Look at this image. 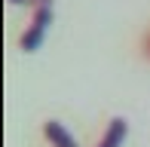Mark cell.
I'll return each instance as SVG.
<instances>
[{
    "label": "cell",
    "instance_id": "2",
    "mask_svg": "<svg viewBox=\"0 0 150 147\" xmlns=\"http://www.w3.org/2000/svg\"><path fill=\"white\" fill-rule=\"evenodd\" d=\"M43 132H46V138H49L55 147H77V141L67 135V132H64V126L55 123V119H49V123L43 126Z\"/></svg>",
    "mask_w": 150,
    "mask_h": 147
},
{
    "label": "cell",
    "instance_id": "3",
    "mask_svg": "<svg viewBox=\"0 0 150 147\" xmlns=\"http://www.w3.org/2000/svg\"><path fill=\"white\" fill-rule=\"evenodd\" d=\"M122 138H126V119H110V129H107L104 141H101L98 147H122Z\"/></svg>",
    "mask_w": 150,
    "mask_h": 147
},
{
    "label": "cell",
    "instance_id": "1",
    "mask_svg": "<svg viewBox=\"0 0 150 147\" xmlns=\"http://www.w3.org/2000/svg\"><path fill=\"white\" fill-rule=\"evenodd\" d=\"M49 22H52V12H49V6H40V9H37V16H34V22H31V31L22 37L25 52H34V49L40 46V40H43L46 28H49Z\"/></svg>",
    "mask_w": 150,
    "mask_h": 147
},
{
    "label": "cell",
    "instance_id": "4",
    "mask_svg": "<svg viewBox=\"0 0 150 147\" xmlns=\"http://www.w3.org/2000/svg\"><path fill=\"white\" fill-rule=\"evenodd\" d=\"M12 3H31V0H12Z\"/></svg>",
    "mask_w": 150,
    "mask_h": 147
}]
</instances>
